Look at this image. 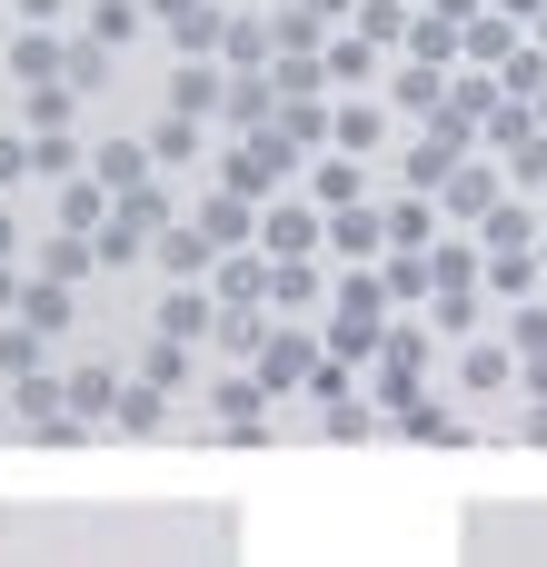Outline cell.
<instances>
[{"instance_id":"6da1fadb","label":"cell","mask_w":547,"mask_h":567,"mask_svg":"<svg viewBox=\"0 0 547 567\" xmlns=\"http://www.w3.org/2000/svg\"><path fill=\"white\" fill-rule=\"evenodd\" d=\"M379 309H389V279H379V269L339 279V309H329V359H379Z\"/></svg>"},{"instance_id":"d6986e66","label":"cell","mask_w":547,"mask_h":567,"mask_svg":"<svg viewBox=\"0 0 547 567\" xmlns=\"http://www.w3.org/2000/svg\"><path fill=\"white\" fill-rule=\"evenodd\" d=\"M219 50H229L239 70H259V60L279 50V40H269V20H229V40H219Z\"/></svg>"},{"instance_id":"e575fe53","label":"cell","mask_w":547,"mask_h":567,"mask_svg":"<svg viewBox=\"0 0 547 567\" xmlns=\"http://www.w3.org/2000/svg\"><path fill=\"white\" fill-rule=\"evenodd\" d=\"M60 120H70V90L40 80V90H30V130H60Z\"/></svg>"},{"instance_id":"ab89813d","label":"cell","mask_w":547,"mask_h":567,"mask_svg":"<svg viewBox=\"0 0 547 567\" xmlns=\"http://www.w3.org/2000/svg\"><path fill=\"white\" fill-rule=\"evenodd\" d=\"M518 439H538V449H547V399H528V419H518Z\"/></svg>"},{"instance_id":"bcb514c9","label":"cell","mask_w":547,"mask_h":567,"mask_svg":"<svg viewBox=\"0 0 547 567\" xmlns=\"http://www.w3.org/2000/svg\"><path fill=\"white\" fill-rule=\"evenodd\" d=\"M538 130H547V90H538Z\"/></svg>"},{"instance_id":"484cf974","label":"cell","mask_w":547,"mask_h":567,"mask_svg":"<svg viewBox=\"0 0 547 567\" xmlns=\"http://www.w3.org/2000/svg\"><path fill=\"white\" fill-rule=\"evenodd\" d=\"M159 269H179V279L209 269V239H199V229H169V239H159Z\"/></svg>"},{"instance_id":"d6a6232c","label":"cell","mask_w":547,"mask_h":567,"mask_svg":"<svg viewBox=\"0 0 547 567\" xmlns=\"http://www.w3.org/2000/svg\"><path fill=\"white\" fill-rule=\"evenodd\" d=\"M438 80H448V70H429V60H419V70L399 80V110H438Z\"/></svg>"},{"instance_id":"f6af8a7d","label":"cell","mask_w":547,"mask_h":567,"mask_svg":"<svg viewBox=\"0 0 547 567\" xmlns=\"http://www.w3.org/2000/svg\"><path fill=\"white\" fill-rule=\"evenodd\" d=\"M0 259H10V209H0Z\"/></svg>"},{"instance_id":"83f0119b","label":"cell","mask_w":547,"mask_h":567,"mask_svg":"<svg viewBox=\"0 0 547 567\" xmlns=\"http://www.w3.org/2000/svg\"><path fill=\"white\" fill-rule=\"evenodd\" d=\"M309 189H319L329 209H349V199H359V169H349V159H319V179H309Z\"/></svg>"},{"instance_id":"44dd1931","label":"cell","mask_w":547,"mask_h":567,"mask_svg":"<svg viewBox=\"0 0 547 567\" xmlns=\"http://www.w3.org/2000/svg\"><path fill=\"white\" fill-rule=\"evenodd\" d=\"M379 140H389V120H379V110H339V150H349V159H369Z\"/></svg>"},{"instance_id":"f546056e","label":"cell","mask_w":547,"mask_h":567,"mask_svg":"<svg viewBox=\"0 0 547 567\" xmlns=\"http://www.w3.org/2000/svg\"><path fill=\"white\" fill-rule=\"evenodd\" d=\"M110 419H120V429H140V439H149V429H159V389H120V409H110Z\"/></svg>"},{"instance_id":"4316f807","label":"cell","mask_w":547,"mask_h":567,"mask_svg":"<svg viewBox=\"0 0 547 567\" xmlns=\"http://www.w3.org/2000/svg\"><path fill=\"white\" fill-rule=\"evenodd\" d=\"M0 369H10V379H30V369H40V329H30V319H20V329H0Z\"/></svg>"},{"instance_id":"4fadbf2b","label":"cell","mask_w":547,"mask_h":567,"mask_svg":"<svg viewBox=\"0 0 547 567\" xmlns=\"http://www.w3.org/2000/svg\"><path fill=\"white\" fill-rule=\"evenodd\" d=\"M429 319H438L448 339H468V329H478V289H468V279H438V299H429Z\"/></svg>"},{"instance_id":"5bb4252c","label":"cell","mask_w":547,"mask_h":567,"mask_svg":"<svg viewBox=\"0 0 547 567\" xmlns=\"http://www.w3.org/2000/svg\"><path fill=\"white\" fill-rule=\"evenodd\" d=\"M468 60H498V70H508V60H518V20H508V10H498V20H468Z\"/></svg>"},{"instance_id":"2e32d148","label":"cell","mask_w":547,"mask_h":567,"mask_svg":"<svg viewBox=\"0 0 547 567\" xmlns=\"http://www.w3.org/2000/svg\"><path fill=\"white\" fill-rule=\"evenodd\" d=\"M478 229H488V249H498V259H528V229H538V219H528V209H508V199H498V209H488V219H478Z\"/></svg>"},{"instance_id":"b9f144b4","label":"cell","mask_w":547,"mask_h":567,"mask_svg":"<svg viewBox=\"0 0 547 567\" xmlns=\"http://www.w3.org/2000/svg\"><path fill=\"white\" fill-rule=\"evenodd\" d=\"M20 10H30V20H60V0H20Z\"/></svg>"},{"instance_id":"60d3db41","label":"cell","mask_w":547,"mask_h":567,"mask_svg":"<svg viewBox=\"0 0 547 567\" xmlns=\"http://www.w3.org/2000/svg\"><path fill=\"white\" fill-rule=\"evenodd\" d=\"M429 10H448V20H478V0H429Z\"/></svg>"},{"instance_id":"603a6c76","label":"cell","mask_w":547,"mask_h":567,"mask_svg":"<svg viewBox=\"0 0 547 567\" xmlns=\"http://www.w3.org/2000/svg\"><path fill=\"white\" fill-rule=\"evenodd\" d=\"M269 269H279V259H229V269H219V289L249 309V299H269Z\"/></svg>"},{"instance_id":"8fae6325","label":"cell","mask_w":547,"mask_h":567,"mask_svg":"<svg viewBox=\"0 0 547 567\" xmlns=\"http://www.w3.org/2000/svg\"><path fill=\"white\" fill-rule=\"evenodd\" d=\"M20 319H30L40 339H60V329H70V279H40V289H20Z\"/></svg>"},{"instance_id":"1f68e13d","label":"cell","mask_w":547,"mask_h":567,"mask_svg":"<svg viewBox=\"0 0 547 567\" xmlns=\"http://www.w3.org/2000/svg\"><path fill=\"white\" fill-rule=\"evenodd\" d=\"M498 80H508V100H538V90H547V60H538V50H518Z\"/></svg>"},{"instance_id":"ac0fdd59","label":"cell","mask_w":547,"mask_h":567,"mask_svg":"<svg viewBox=\"0 0 547 567\" xmlns=\"http://www.w3.org/2000/svg\"><path fill=\"white\" fill-rule=\"evenodd\" d=\"M90 40H100V50L140 40V0H100V10H90Z\"/></svg>"},{"instance_id":"d4e9b609","label":"cell","mask_w":547,"mask_h":567,"mask_svg":"<svg viewBox=\"0 0 547 567\" xmlns=\"http://www.w3.org/2000/svg\"><path fill=\"white\" fill-rule=\"evenodd\" d=\"M189 150H199V130H189V120H179V110H169V120H159V130H149V159H169V169H179V159H189Z\"/></svg>"},{"instance_id":"f35d334b","label":"cell","mask_w":547,"mask_h":567,"mask_svg":"<svg viewBox=\"0 0 547 567\" xmlns=\"http://www.w3.org/2000/svg\"><path fill=\"white\" fill-rule=\"evenodd\" d=\"M518 349H528V359H547V309H528V319H518Z\"/></svg>"},{"instance_id":"8992f818","label":"cell","mask_w":547,"mask_h":567,"mask_svg":"<svg viewBox=\"0 0 547 567\" xmlns=\"http://www.w3.org/2000/svg\"><path fill=\"white\" fill-rule=\"evenodd\" d=\"M508 379H518V369H508V349H488V339H468V349H458V389H468V399H498Z\"/></svg>"},{"instance_id":"ffe728a7","label":"cell","mask_w":547,"mask_h":567,"mask_svg":"<svg viewBox=\"0 0 547 567\" xmlns=\"http://www.w3.org/2000/svg\"><path fill=\"white\" fill-rule=\"evenodd\" d=\"M369 70H379V40H369V30H349V40L329 50V80H369Z\"/></svg>"},{"instance_id":"9a60e30c","label":"cell","mask_w":547,"mask_h":567,"mask_svg":"<svg viewBox=\"0 0 547 567\" xmlns=\"http://www.w3.org/2000/svg\"><path fill=\"white\" fill-rule=\"evenodd\" d=\"M140 169H149V150H140V140H110V150H100V179H110L120 199H130V189H149Z\"/></svg>"},{"instance_id":"9c48e42d","label":"cell","mask_w":547,"mask_h":567,"mask_svg":"<svg viewBox=\"0 0 547 567\" xmlns=\"http://www.w3.org/2000/svg\"><path fill=\"white\" fill-rule=\"evenodd\" d=\"M399 429H409V439H429V449H458V439H468V419H458V409H438V399H409V409H399Z\"/></svg>"},{"instance_id":"f1b7e54d","label":"cell","mask_w":547,"mask_h":567,"mask_svg":"<svg viewBox=\"0 0 547 567\" xmlns=\"http://www.w3.org/2000/svg\"><path fill=\"white\" fill-rule=\"evenodd\" d=\"M70 399H80V409H120V379H110V369H70Z\"/></svg>"},{"instance_id":"8d00e7d4","label":"cell","mask_w":547,"mask_h":567,"mask_svg":"<svg viewBox=\"0 0 547 567\" xmlns=\"http://www.w3.org/2000/svg\"><path fill=\"white\" fill-rule=\"evenodd\" d=\"M279 140H299V150H309V140H319V110H309V100H289V110H279Z\"/></svg>"},{"instance_id":"74e56055","label":"cell","mask_w":547,"mask_h":567,"mask_svg":"<svg viewBox=\"0 0 547 567\" xmlns=\"http://www.w3.org/2000/svg\"><path fill=\"white\" fill-rule=\"evenodd\" d=\"M30 169H40V150L30 140H0V179H30Z\"/></svg>"},{"instance_id":"ba28073f","label":"cell","mask_w":547,"mask_h":567,"mask_svg":"<svg viewBox=\"0 0 547 567\" xmlns=\"http://www.w3.org/2000/svg\"><path fill=\"white\" fill-rule=\"evenodd\" d=\"M329 239H339V249H349V259H359V269H369V259H379V239H389V219H379V209H359V199H349V209H339V219H329Z\"/></svg>"},{"instance_id":"7a4b0ae2","label":"cell","mask_w":547,"mask_h":567,"mask_svg":"<svg viewBox=\"0 0 547 567\" xmlns=\"http://www.w3.org/2000/svg\"><path fill=\"white\" fill-rule=\"evenodd\" d=\"M419 379H429V329L379 339V409H409V399H419Z\"/></svg>"},{"instance_id":"7402d4cb","label":"cell","mask_w":547,"mask_h":567,"mask_svg":"<svg viewBox=\"0 0 547 567\" xmlns=\"http://www.w3.org/2000/svg\"><path fill=\"white\" fill-rule=\"evenodd\" d=\"M60 229H90V239L110 229V219H100V189H90V179H70V189H60Z\"/></svg>"},{"instance_id":"e0dca14e","label":"cell","mask_w":547,"mask_h":567,"mask_svg":"<svg viewBox=\"0 0 547 567\" xmlns=\"http://www.w3.org/2000/svg\"><path fill=\"white\" fill-rule=\"evenodd\" d=\"M159 329H169V339H209V299H199V289H169V299H159Z\"/></svg>"},{"instance_id":"7bdbcfd3","label":"cell","mask_w":547,"mask_h":567,"mask_svg":"<svg viewBox=\"0 0 547 567\" xmlns=\"http://www.w3.org/2000/svg\"><path fill=\"white\" fill-rule=\"evenodd\" d=\"M0 309H20V289H10V269H0Z\"/></svg>"},{"instance_id":"ee69618b","label":"cell","mask_w":547,"mask_h":567,"mask_svg":"<svg viewBox=\"0 0 547 567\" xmlns=\"http://www.w3.org/2000/svg\"><path fill=\"white\" fill-rule=\"evenodd\" d=\"M498 10H508V20H518V10H547V0H498Z\"/></svg>"},{"instance_id":"d590c367","label":"cell","mask_w":547,"mask_h":567,"mask_svg":"<svg viewBox=\"0 0 547 567\" xmlns=\"http://www.w3.org/2000/svg\"><path fill=\"white\" fill-rule=\"evenodd\" d=\"M359 30L369 40H399V0H359Z\"/></svg>"},{"instance_id":"7dc6e473","label":"cell","mask_w":547,"mask_h":567,"mask_svg":"<svg viewBox=\"0 0 547 567\" xmlns=\"http://www.w3.org/2000/svg\"><path fill=\"white\" fill-rule=\"evenodd\" d=\"M538 40H547V10H538Z\"/></svg>"},{"instance_id":"277c9868","label":"cell","mask_w":547,"mask_h":567,"mask_svg":"<svg viewBox=\"0 0 547 567\" xmlns=\"http://www.w3.org/2000/svg\"><path fill=\"white\" fill-rule=\"evenodd\" d=\"M259 239H269V259H309L319 249V209L279 199V209H259Z\"/></svg>"},{"instance_id":"3957f363","label":"cell","mask_w":547,"mask_h":567,"mask_svg":"<svg viewBox=\"0 0 547 567\" xmlns=\"http://www.w3.org/2000/svg\"><path fill=\"white\" fill-rule=\"evenodd\" d=\"M309 369H319V349H309L299 329H279V339H259V369H249V379L279 399V389H309Z\"/></svg>"},{"instance_id":"4dcf8cb0","label":"cell","mask_w":547,"mask_h":567,"mask_svg":"<svg viewBox=\"0 0 547 567\" xmlns=\"http://www.w3.org/2000/svg\"><path fill=\"white\" fill-rule=\"evenodd\" d=\"M329 439H379V409H369V399H339V409H329Z\"/></svg>"},{"instance_id":"7c38bea8","label":"cell","mask_w":547,"mask_h":567,"mask_svg":"<svg viewBox=\"0 0 547 567\" xmlns=\"http://www.w3.org/2000/svg\"><path fill=\"white\" fill-rule=\"evenodd\" d=\"M498 209V179L488 169H448V219H488Z\"/></svg>"},{"instance_id":"836d02e7","label":"cell","mask_w":547,"mask_h":567,"mask_svg":"<svg viewBox=\"0 0 547 567\" xmlns=\"http://www.w3.org/2000/svg\"><path fill=\"white\" fill-rule=\"evenodd\" d=\"M389 239L419 249V239H429V199H399V209H389Z\"/></svg>"},{"instance_id":"5b68a950","label":"cell","mask_w":547,"mask_h":567,"mask_svg":"<svg viewBox=\"0 0 547 567\" xmlns=\"http://www.w3.org/2000/svg\"><path fill=\"white\" fill-rule=\"evenodd\" d=\"M169 110H179V120H209V110H219V70H209V60H179V70H169Z\"/></svg>"},{"instance_id":"30bf717a","label":"cell","mask_w":547,"mask_h":567,"mask_svg":"<svg viewBox=\"0 0 547 567\" xmlns=\"http://www.w3.org/2000/svg\"><path fill=\"white\" fill-rule=\"evenodd\" d=\"M10 70L40 90V80H60V70H70V50H60V40H40V30H20V40H10Z\"/></svg>"},{"instance_id":"cb8c5ba5","label":"cell","mask_w":547,"mask_h":567,"mask_svg":"<svg viewBox=\"0 0 547 567\" xmlns=\"http://www.w3.org/2000/svg\"><path fill=\"white\" fill-rule=\"evenodd\" d=\"M269 299H279V309H309V299H319L309 259H279V269H269Z\"/></svg>"},{"instance_id":"52a82bcc","label":"cell","mask_w":547,"mask_h":567,"mask_svg":"<svg viewBox=\"0 0 547 567\" xmlns=\"http://www.w3.org/2000/svg\"><path fill=\"white\" fill-rule=\"evenodd\" d=\"M249 229H259V209H249L239 189H229V199H199V239H209V249H229V239H249Z\"/></svg>"}]
</instances>
